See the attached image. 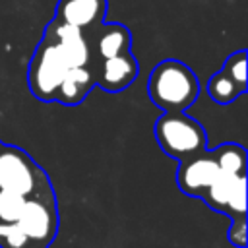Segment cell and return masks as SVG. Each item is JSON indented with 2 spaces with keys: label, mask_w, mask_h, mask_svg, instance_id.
Returning <instances> with one entry per match:
<instances>
[{
  "label": "cell",
  "mask_w": 248,
  "mask_h": 248,
  "mask_svg": "<svg viewBox=\"0 0 248 248\" xmlns=\"http://www.w3.org/2000/svg\"><path fill=\"white\" fill-rule=\"evenodd\" d=\"M200 93L196 74L176 58L161 60L149 74L147 95L163 112H186Z\"/></svg>",
  "instance_id": "cell-1"
},
{
  "label": "cell",
  "mask_w": 248,
  "mask_h": 248,
  "mask_svg": "<svg viewBox=\"0 0 248 248\" xmlns=\"http://www.w3.org/2000/svg\"><path fill=\"white\" fill-rule=\"evenodd\" d=\"M155 140L165 155L182 161L207 149L203 126L186 112H163L153 126Z\"/></svg>",
  "instance_id": "cell-2"
},
{
  "label": "cell",
  "mask_w": 248,
  "mask_h": 248,
  "mask_svg": "<svg viewBox=\"0 0 248 248\" xmlns=\"http://www.w3.org/2000/svg\"><path fill=\"white\" fill-rule=\"evenodd\" d=\"M0 190L16 192L23 198L52 190L46 172L33 157L16 145L2 143L0 149Z\"/></svg>",
  "instance_id": "cell-3"
},
{
  "label": "cell",
  "mask_w": 248,
  "mask_h": 248,
  "mask_svg": "<svg viewBox=\"0 0 248 248\" xmlns=\"http://www.w3.org/2000/svg\"><path fill=\"white\" fill-rule=\"evenodd\" d=\"M66 72L68 66L62 60L54 41L48 33H43V39L39 41L27 68V85L31 95L43 103L54 101L58 85Z\"/></svg>",
  "instance_id": "cell-4"
},
{
  "label": "cell",
  "mask_w": 248,
  "mask_h": 248,
  "mask_svg": "<svg viewBox=\"0 0 248 248\" xmlns=\"http://www.w3.org/2000/svg\"><path fill=\"white\" fill-rule=\"evenodd\" d=\"M16 225L25 234L29 244L48 248V244L54 240L58 231V211H56L54 190L29 196L25 200V205Z\"/></svg>",
  "instance_id": "cell-5"
},
{
  "label": "cell",
  "mask_w": 248,
  "mask_h": 248,
  "mask_svg": "<svg viewBox=\"0 0 248 248\" xmlns=\"http://www.w3.org/2000/svg\"><path fill=\"white\" fill-rule=\"evenodd\" d=\"M202 200L229 219L246 217V172H219Z\"/></svg>",
  "instance_id": "cell-6"
},
{
  "label": "cell",
  "mask_w": 248,
  "mask_h": 248,
  "mask_svg": "<svg viewBox=\"0 0 248 248\" xmlns=\"http://www.w3.org/2000/svg\"><path fill=\"white\" fill-rule=\"evenodd\" d=\"M219 165L215 161V155L211 149H205L198 155H192L188 159L178 161L176 170V184L180 192L192 198H202L205 190L213 184V180L219 174Z\"/></svg>",
  "instance_id": "cell-7"
},
{
  "label": "cell",
  "mask_w": 248,
  "mask_h": 248,
  "mask_svg": "<svg viewBox=\"0 0 248 248\" xmlns=\"http://www.w3.org/2000/svg\"><path fill=\"white\" fill-rule=\"evenodd\" d=\"M45 33L50 35V39L54 41V45L68 68H81V66H89L95 62L89 43L81 29H76L72 25L52 19L46 25Z\"/></svg>",
  "instance_id": "cell-8"
},
{
  "label": "cell",
  "mask_w": 248,
  "mask_h": 248,
  "mask_svg": "<svg viewBox=\"0 0 248 248\" xmlns=\"http://www.w3.org/2000/svg\"><path fill=\"white\" fill-rule=\"evenodd\" d=\"M93 60H107L132 50V33L122 23H99L83 33Z\"/></svg>",
  "instance_id": "cell-9"
},
{
  "label": "cell",
  "mask_w": 248,
  "mask_h": 248,
  "mask_svg": "<svg viewBox=\"0 0 248 248\" xmlns=\"http://www.w3.org/2000/svg\"><path fill=\"white\" fill-rule=\"evenodd\" d=\"M138 70L140 68L132 50L107 60H95V85L108 93H118L134 83Z\"/></svg>",
  "instance_id": "cell-10"
},
{
  "label": "cell",
  "mask_w": 248,
  "mask_h": 248,
  "mask_svg": "<svg viewBox=\"0 0 248 248\" xmlns=\"http://www.w3.org/2000/svg\"><path fill=\"white\" fill-rule=\"evenodd\" d=\"M107 14V0H58L54 19L83 33L103 23Z\"/></svg>",
  "instance_id": "cell-11"
},
{
  "label": "cell",
  "mask_w": 248,
  "mask_h": 248,
  "mask_svg": "<svg viewBox=\"0 0 248 248\" xmlns=\"http://www.w3.org/2000/svg\"><path fill=\"white\" fill-rule=\"evenodd\" d=\"M93 87H95V62L81 68H68V72L64 74L58 85L54 101L66 107H76L89 95Z\"/></svg>",
  "instance_id": "cell-12"
},
{
  "label": "cell",
  "mask_w": 248,
  "mask_h": 248,
  "mask_svg": "<svg viewBox=\"0 0 248 248\" xmlns=\"http://www.w3.org/2000/svg\"><path fill=\"white\" fill-rule=\"evenodd\" d=\"M221 172H246V149L238 143H221L211 149Z\"/></svg>",
  "instance_id": "cell-13"
},
{
  "label": "cell",
  "mask_w": 248,
  "mask_h": 248,
  "mask_svg": "<svg viewBox=\"0 0 248 248\" xmlns=\"http://www.w3.org/2000/svg\"><path fill=\"white\" fill-rule=\"evenodd\" d=\"M207 93H209V97L215 101V103H219V105H229V103H232V101H236L242 93H246V91H242L223 70H219V72H215L211 78H209V81H207Z\"/></svg>",
  "instance_id": "cell-14"
},
{
  "label": "cell",
  "mask_w": 248,
  "mask_h": 248,
  "mask_svg": "<svg viewBox=\"0 0 248 248\" xmlns=\"http://www.w3.org/2000/svg\"><path fill=\"white\" fill-rule=\"evenodd\" d=\"M25 200L27 198H23L16 192L0 190V223H6V225L17 223L21 209L25 205Z\"/></svg>",
  "instance_id": "cell-15"
},
{
  "label": "cell",
  "mask_w": 248,
  "mask_h": 248,
  "mask_svg": "<svg viewBox=\"0 0 248 248\" xmlns=\"http://www.w3.org/2000/svg\"><path fill=\"white\" fill-rule=\"evenodd\" d=\"M242 91L248 89V78H246V50H236L227 56L221 68Z\"/></svg>",
  "instance_id": "cell-16"
},
{
  "label": "cell",
  "mask_w": 248,
  "mask_h": 248,
  "mask_svg": "<svg viewBox=\"0 0 248 248\" xmlns=\"http://www.w3.org/2000/svg\"><path fill=\"white\" fill-rule=\"evenodd\" d=\"M229 242L236 248H246V217L231 219L229 227Z\"/></svg>",
  "instance_id": "cell-17"
},
{
  "label": "cell",
  "mask_w": 248,
  "mask_h": 248,
  "mask_svg": "<svg viewBox=\"0 0 248 248\" xmlns=\"http://www.w3.org/2000/svg\"><path fill=\"white\" fill-rule=\"evenodd\" d=\"M23 248H46V246H35V244H27V246H23Z\"/></svg>",
  "instance_id": "cell-18"
},
{
  "label": "cell",
  "mask_w": 248,
  "mask_h": 248,
  "mask_svg": "<svg viewBox=\"0 0 248 248\" xmlns=\"http://www.w3.org/2000/svg\"><path fill=\"white\" fill-rule=\"evenodd\" d=\"M0 149H2V141H0Z\"/></svg>",
  "instance_id": "cell-19"
}]
</instances>
